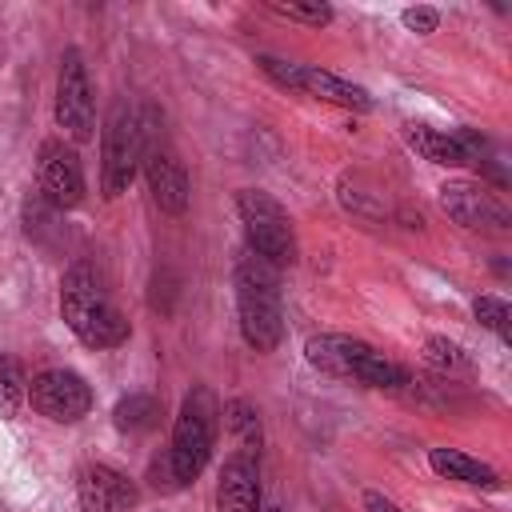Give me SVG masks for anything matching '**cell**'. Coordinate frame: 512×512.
<instances>
[{
    "label": "cell",
    "mask_w": 512,
    "mask_h": 512,
    "mask_svg": "<svg viewBox=\"0 0 512 512\" xmlns=\"http://www.w3.org/2000/svg\"><path fill=\"white\" fill-rule=\"evenodd\" d=\"M60 316L84 348H116L128 340V320L104 292L96 268L76 260L60 280Z\"/></svg>",
    "instance_id": "obj_1"
},
{
    "label": "cell",
    "mask_w": 512,
    "mask_h": 512,
    "mask_svg": "<svg viewBox=\"0 0 512 512\" xmlns=\"http://www.w3.org/2000/svg\"><path fill=\"white\" fill-rule=\"evenodd\" d=\"M304 356L316 372L336 376V380H352L364 388H384V392H400L412 384L408 368L388 360L384 352H376L368 340L344 336V332H316L304 340Z\"/></svg>",
    "instance_id": "obj_2"
},
{
    "label": "cell",
    "mask_w": 512,
    "mask_h": 512,
    "mask_svg": "<svg viewBox=\"0 0 512 512\" xmlns=\"http://www.w3.org/2000/svg\"><path fill=\"white\" fill-rule=\"evenodd\" d=\"M236 312H240V336L256 352H272L284 336V316H280V284L276 268L264 264L260 256L240 260L236 268Z\"/></svg>",
    "instance_id": "obj_3"
},
{
    "label": "cell",
    "mask_w": 512,
    "mask_h": 512,
    "mask_svg": "<svg viewBox=\"0 0 512 512\" xmlns=\"http://www.w3.org/2000/svg\"><path fill=\"white\" fill-rule=\"evenodd\" d=\"M216 400L208 388H192L176 412V424H172V444H168V464H172V476L176 484H192L208 456H212V444H216Z\"/></svg>",
    "instance_id": "obj_4"
},
{
    "label": "cell",
    "mask_w": 512,
    "mask_h": 512,
    "mask_svg": "<svg viewBox=\"0 0 512 512\" xmlns=\"http://www.w3.org/2000/svg\"><path fill=\"white\" fill-rule=\"evenodd\" d=\"M236 212L248 236L252 256H260L272 268L296 264V228L288 220V212L260 188H240L236 192Z\"/></svg>",
    "instance_id": "obj_5"
},
{
    "label": "cell",
    "mask_w": 512,
    "mask_h": 512,
    "mask_svg": "<svg viewBox=\"0 0 512 512\" xmlns=\"http://www.w3.org/2000/svg\"><path fill=\"white\" fill-rule=\"evenodd\" d=\"M140 156H144L140 112H132L128 104H116L104 124V152H100V188L108 200L128 192V184L140 172Z\"/></svg>",
    "instance_id": "obj_6"
},
{
    "label": "cell",
    "mask_w": 512,
    "mask_h": 512,
    "mask_svg": "<svg viewBox=\"0 0 512 512\" xmlns=\"http://www.w3.org/2000/svg\"><path fill=\"white\" fill-rule=\"evenodd\" d=\"M160 120H156V108H144L140 112V136H144V156H140V168H144V184L152 192V204L168 216H180L188 208V172L184 164L164 148V140L156 136Z\"/></svg>",
    "instance_id": "obj_7"
},
{
    "label": "cell",
    "mask_w": 512,
    "mask_h": 512,
    "mask_svg": "<svg viewBox=\"0 0 512 512\" xmlns=\"http://www.w3.org/2000/svg\"><path fill=\"white\" fill-rule=\"evenodd\" d=\"M56 124L76 144L96 136L92 84H88V68H84L80 48H64V56H60V72H56Z\"/></svg>",
    "instance_id": "obj_8"
},
{
    "label": "cell",
    "mask_w": 512,
    "mask_h": 512,
    "mask_svg": "<svg viewBox=\"0 0 512 512\" xmlns=\"http://www.w3.org/2000/svg\"><path fill=\"white\" fill-rule=\"evenodd\" d=\"M440 208L460 228H472V232H508L512 228V212L480 180H448V184H440Z\"/></svg>",
    "instance_id": "obj_9"
},
{
    "label": "cell",
    "mask_w": 512,
    "mask_h": 512,
    "mask_svg": "<svg viewBox=\"0 0 512 512\" xmlns=\"http://www.w3.org/2000/svg\"><path fill=\"white\" fill-rule=\"evenodd\" d=\"M28 400H32V408L40 416H48L56 424H76L80 416L92 412V388L72 368H44V372H36L32 384H28Z\"/></svg>",
    "instance_id": "obj_10"
},
{
    "label": "cell",
    "mask_w": 512,
    "mask_h": 512,
    "mask_svg": "<svg viewBox=\"0 0 512 512\" xmlns=\"http://www.w3.org/2000/svg\"><path fill=\"white\" fill-rule=\"evenodd\" d=\"M40 196L56 212H68L84 200V168H80V156L72 144H64V140L40 144Z\"/></svg>",
    "instance_id": "obj_11"
},
{
    "label": "cell",
    "mask_w": 512,
    "mask_h": 512,
    "mask_svg": "<svg viewBox=\"0 0 512 512\" xmlns=\"http://www.w3.org/2000/svg\"><path fill=\"white\" fill-rule=\"evenodd\" d=\"M76 500H80V512H132L140 500V488L108 464H88L80 468Z\"/></svg>",
    "instance_id": "obj_12"
},
{
    "label": "cell",
    "mask_w": 512,
    "mask_h": 512,
    "mask_svg": "<svg viewBox=\"0 0 512 512\" xmlns=\"http://www.w3.org/2000/svg\"><path fill=\"white\" fill-rule=\"evenodd\" d=\"M216 508L220 512H260V460L248 452H232L216 480Z\"/></svg>",
    "instance_id": "obj_13"
},
{
    "label": "cell",
    "mask_w": 512,
    "mask_h": 512,
    "mask_svg": "<svg viewBox=\"0 0 512 512\" xmlns=\"http://www.w3.org/2000/svg\"><path fill=\"white\" fill-rule=\"evenodd\" d=\"M292 92H304V96H316V100H328V104H340V108H356V112H368L372 108V96L360 84L340 80L336 72H324L316 64H296Z\"/></svg>",
    "instance_id": "obj_14"
},
{
    "label": "cell",
    "mask_w": 512,
    "mask_h": 512,
    "mask_svg": "<svg viewBox=\"0 0 512 512\" xmlns=\"http://www.w3.org/2000/svg\"><path fill=\"white\" fill-rule=\"evenodd\" d=\"M404 136H408V144H412L428 164H440V168H464V164H472V156H468L460 132H436V128H428V124H408Z\"/></svg>",
    "instance_id": "obj_15"
},
{
    "label": "cell",
    "mask_w": 512,
    "mask_h": 512,
    "mask_svg": "<svg viewBox=\"0 0 512 512\" xmlns=\"http://www.w3.org/2000/svg\"><path fill=\"white\" fill-rule=\"evenodd\" d=\"M428 464H432L436 476L456 480V484H472V488H496L500 484L496 472L484 460H476V456H468L460 448H432L428 452Z\"/></svg>",
    "instance_id": "obj_16"
},
{
    "label": "cell",
    "mask_w": 512,
    "mask_h": 512,
    "mask_svg": "<svg viewBox=\"0 0 512 512\" xmlns=\"http://www.w3.org/2000/svg\"><path fill=\"white\" fill-rule=\"evenodd\" d=\"M112 420H116V428H120V432H128V436L152 432V428L160 424V400H156V396H148V392H128V396H120V400H116Z\"/></svg>",
    "instance_id": "obj_17"
},
{
    "label": "cell",
    "mask_w": 512,
    "mask_h": 512,
    "mask_svg": "<svg viewBox=\"0 0 512 512\" xmlns=\"http://www.w3.org/2000/svg\"><path fill=\"white\" fill-rule=\"evenodd\" d=\"M224 428L236 436V452L260 456V412L248 400H228L224 404Z\"/></svg>",
    "instance_id": "obj_18"
},
{
    "label": "cell",
    "mask_w": 512,
    "mask_h": 512,
    "mask_svg": "<svg viewBox=\"0 0 512 512\" xmlns=\"http://www.w3.org/2000/svg\"><path fill=\"white\" fill-rule=\"evenodd\" d=\"M28 400V380L16 356L0 352V420H16L20 404Z\"/></svg>",
    "instance_id": "obj_19"
},
{
    "label": "cell",
    "mask_w": 512,
    "mask_h": 512,
    "mask_svg": "<svg viewBox=\"0 0 512 512\" xmlns=\"http://www.w3.org/2000/svg\"><path fill=\"white\" fill-rule=\"evenodd\" d=\"M472 312H476V320H480L488 332H496L504 344L512 340V332H508V304H504L500 296H492V292L476 296V300H472Z\"/></svg>",
    "instance_id": "obj_20"
},
{
    "label": "cell",
    "mask_w": 512,
    "mask_h": 512,
    "mask_svg": "<svg viewBox=\"0 0 512 512\" xmlns=\"http://www.w3.org/2000/svg\"><path fill=\"white\" fill-rule=\"evenodd\" d=\"M424 356H428V364L440 368V372H468L464 348L452 344V340H444V336H428V340H424Z\"/></svg>",
    "instance_id": "obj_21"
},
{
    "label": "cell",
    "mask_w": 512,
    "mask_h": 512,
    "mask_svg": "<svg viewBox=\"0 0 512 512\" xmlns=\"http://www.w3.org/2000/svg\"><path fill=\"white\" fill-rule=\"evenodd\" d=\"M272 12H280L288 20H300V24H312V28H320V24L332 20V8L328 4H272Z\"/></svg>",
    "instance_id": "obj_22"
},
{
    "label": "cell",
    "mask_w": 512,
    "mask_h": 512,
    "mask_svg": "<svg viewBox=\"0 0 512 512\" xmlns=\"http://www.w3.org/2000/svg\"><path fill=\"white\" fill-rule=\"evenodd\" d=\"M400 20H404V28H408V32H420V36H428V32H436V28H440V12H436V8H428V4L404 8V12H400Z\"/></svg>",
    "instance_id": "obj_23"
},
{
    "label": "cell",
    "mask_w": 512,
    "mask_h": 512,
    "mask_svg": "<svg viewBox=\"0 0 512 512\" xmlns=\"http://www.w3.org/2000/svg\"><path fill=\"white\" fill-rule=\"evenodd\" d=\"M364 512H404V508L392 504V500L380 496V492H364Z\"/></svg>",
    "instance_id": "obj_24"
},
{
    "label": "cell",
    "mask_w": 512,
    "mask_h": 512,
    "mask_svg": "<svg viewBox=\"0 0 512 512\" xmlns=\"http://www.w3.org/2000/svg\"><path fill=\"white\" fill-rule=\"evenodd\" d=\"M260 512H284V508H276V504H272V508H260Z\"/></svg>",
    "instance_id": "obj_25"
}]
</instances>
